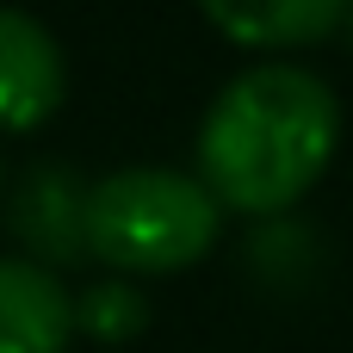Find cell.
<instances>
[{
	"label": "cell",
	"instance_id": "cell-1",
	"mask_svg": "<svg viewBox=\"0 0 353 353\" xmlns=\"http://www.w3.org/2000/svg\"><path fill=\"white\" fill-rule=\"evenodd\" d=\"M341 143V105L323 74L298 62H261L236 74L199 124V180L242 217L292 211Z\"/></svg>",
	"mask_w": 353,
	"mask_h": 353
},
{
	"label": "cell",
	"instance_id": "cell-2",
	"mask_svg": "<svg viewBox=\"0 0 353 353\" xmlns=\"http://www.w3.org/2000/svg\"><path fill=\"white\" fill-rule=\"evenodd\" d=\"M223 205L174 168H118L87 186V254L118 273H180L211 254Z\"/></svg>",
	"mask_w": 353,
	"mask_h": 353
},
{
	"label": "cell",
	"instance_id": "cell-3",
	"mask_svg": "<svg viewBox=\"0 0 353 353\" xmlns=\"http://www.w3.org/2000/svg\"><path fill=\"white\" fill-rule=\"evenodd\" d=\"M68 93L62 43L19 6H0V130H37Z\"/></svg>",
	"mask_w": 353,
	"mask_h": 353
},
{
	"label": "cell",
	"instance_id": "cell-4",
	"mask_svg": "<svg viewBox=\"0 0 353 353\" xmlns=\"http://www.w3.org/2000/svg\"><path fill=\"white\" fill-rule=\"evenodd\" d=\"M74 298L43 261L0 254V353H68Z\"/></svg>",
	"mask_w": 353,
	"mask_h": 353
},
{
	"label": "cell",
	"instance_id": "cell-5",
	"mask_svg": "<svg viewBox=\"0 0 353 353\" xmlns=\"http://www.w3.org/2000/svg\"><path fill=\"white\" fill-rule=\"evenodd\" d=\"M205 19L242 43V50H298V43H323L353 0H199Z\"/></svg>",
	"mask_w": 353,
	"mask_h": 353
},
{
	"label": "cell",
	"instance_id": "cell-6",
	"mask_svg": "<svg viewBox=\"0 0 353 353\" xmlns=\"http://www.w3.org/2000/svg\"><path fill=\"white\" fill-rule=\"evenodd\" d=\"M74 329H87L105 347H124V341H137L149 329V298L137 285H124V279H99V285H87L74 298Z\"/></svg>",
	"mask_w": 353,
	"mask_h": 353
}]
</instances>
